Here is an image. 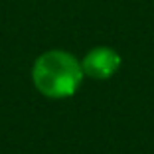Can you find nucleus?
<instances>
[{"label":"nucleus","instance_id":"1","mask_svg":"<svg viewBox=\"0 0 154 154\" xmlns=\"http://www.w3.org/2000/svg\"><path fill=\"white\" fill-rule=\"evenodd\" d=\"M81 61L63 50H50L34 61L32 81L44 97L65 99L77 93L83 81Z\"/></svg>","mask_w":154,"mask_h":154},{"label":"nucleus","instance_id":"2","mask_svg":"<svg viewBox=\"0 0 154 154\" xmlns=\"http://www.w3.org/2000/svg\"><path fill=\"white\" fill-rule=\"evenodd\" d=\"M83 73L93 79H109L121 67V55L113 50V48H107V45H99V48H93L91 51H87V55L81 61Z\"/></svg>","mask_w":154,"mask_h":154}]
</instances>
